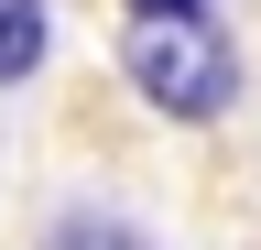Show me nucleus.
<instances>
[{
	"mask_svg": "<svg viewBox=\"0 0 261 250\" xmlns=\"http://www.w3.org/2000/svg\"><path fill=\"white\" fill-rule=\"evenodd\" d=\"M130 11H207V0H130Z\"/></svg>",
	"mask_w": 261,
	"mask_h": 250,
	"instance_id": "obj_4",
	"label": "nucleus"
},
{
	"mask_svg": "<svg viewBox=\"0 0 261 250\" xmlns=\"http://www.w3.org/2000/svg\"><path fill=\"white\" fill-rule=\"evenodd\" d=\"M33 250H163L142 217H109V207H65V217H44V239Z\"/></svg>",
	"mask_w": 261,
	"mask_h": 250,
	"instance_id": "obj_2",
	"label": "nucleus"
},
{
	"mask_svg": "<svg viewBox=\"0 0 261 250\" xmlns=\"http://www.w3.org/2000/svg\"><path fill=\"white\" fill-rule=\"evenodd\" d=\"M120 76H130V98L163 109V120H218L240 98V54H228V33L207 11H130Z\"/></svg>",
	"mask_w": 261,
	"mask_h": 250,
	"instance_id": "obj_1",
	"label": "nucleus"
},
{
	"mask_svg": "<svg viewBox=\"0 0 261 250\" xmlns=\"http://www.w3.org/2000/svg\"><path fill=\"white\" fill-rule=\"evenodd\" d=\"M44 44H55V11H44V0H0V87H22L33 66H44Z\"/></svg>",
	"mask_w": 261,
	"mask_h": 250,
	"instance_id": "obj_3",
	"label": "nucleus"
}]
</instances>
